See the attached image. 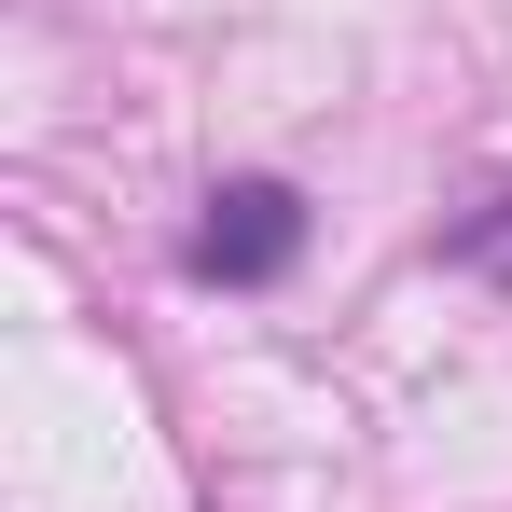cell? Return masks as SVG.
Masks as SVG:
<instances>
[{
	"instance_id": "6da1fadb",
	"label": "cell",
	"mask_w": 512,
	"mask_h": 512,
	"mask_svg": "<svg viewBox=\"0 0 512 512\" xmlns=\"http://www.w3.org/2000/svg\"><path fill=\"white\" fill-rule=\"evenodd\" d=\"M291 250H305V194L291 180H222L208 222H194V277H222V291L291 277Z\"/></svg>"
},
{
	"instance_id": "7a4b0ae2",
	"label": "cell",
	"mask_w": 512,
	"mask_h": 512,
	"mask_svg": "<svg viewBox=\"0 0 512 512\" xmlns=\"http://www.w3.org/2000/svg\"><path fill=\"white\" fill-rule=\"evenodd\" d=\"M443 263H471V277H512V194H485L471 222H443Z\"/></svg>"
}]
</instances>
